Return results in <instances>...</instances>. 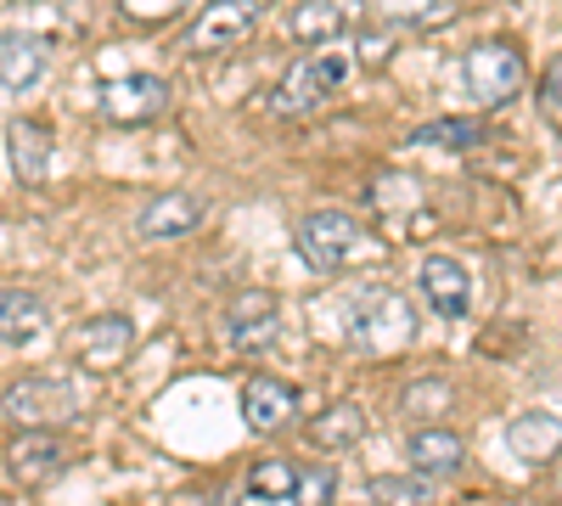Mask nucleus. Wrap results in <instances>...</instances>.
Here are the masks:
<instances>
[{
  "instance_id": "f257e3e1",
  "label": "nucleus",
  "mask_w": 562,
  "mask_h": 506,
  "mask_svg": "<svg viewBox=\"0 0 562 506\" xmlns=\"http://www.w3.org/2000/svg\"><path fill=\"white\" fill-rule=\"evenodd\" d=\"M344 338L360 355H405L416 344V310L394 288H355L344 299Z\"/></svg>"
},
{
  "instance_id": "f03ea898",
  "label": "nucleus",
  "mask_w": 562,
  "mask_h": 506,
  "mask_svg": "<svg viewBox=\"0 0 562 506\" xmlns=\"http://www.w3.org/2000/svg\"><path fill=\"white\" fill-rule=\"evenodd\" d=\"M349 68H355V57H344V52H321L310 63H293L288 74H281V85L270 90V113L276 119H310V113H321L344 90Z\"/></svg>"
},
{
  "instance_id": "7ed1b4c3",
  "label": "nucleus",
  "mask_w": 562,
  "mask_h": 506,
  "mask_svg": "<svg viewBox=\"0 0 562 506\" xmlns=\"http://www.w3.org/2000/svg\"><path fill=\"white\" fill-rule=\"evenodd\" d=\"M0 411L18 428H68L79 417V389L74 378H57V372H29L0 394Z\"/></svg>"
},
{
  "instance_id": "20e7f679",
  "label": "nucleus",
  "mask_w": 562,
  "mask_h": 506,
  "mask_svg": "<svg viewBox=\"0 0 562 506\" xmlns=\"http://www.w3.org/2000/svg\"><path fill=\"white\" fill-rule=\"evenodd\" d=\"M461 85L467 97L484 102V108H501L524 90V52L512 40H479L461 52Z\"/></svg>"
},
{
  "instance_id": "39448f33",
  "label": "nucleus",
  "mask_w": 562,
  "mask_h": 506,
  "mask_svg": "<svg viewBox=\"0 0 562 506\" xmlns=\"http://www.w3.org/2000/svg\"><path fill=\"white\" fill-rule=\"evenodd\" d=\"M299 259L310 265V270H321V276H333V270H344L349 259H355V248H360V225H355V214H338V209H315V214H304L299 220Z\"/></svg>"
},
{
  "instance_id": "423d86ee",
  "label": "nucleus",
  "mask_w": 562,
  "mask_h": 506,
  "mask_svg": "<svg viewBox=\"0 0 562 506\" xmlns=\"http://www.w3.org/2000/svg\"><path fill=\"white\" fill-rule=\"evenodd\" d=\"M97 113L119 130H140V124H158L169 113V79L158 74H124L113 85H102Z\"/></svg>"
},
{
  "instance_id": "0eeeda50",
  "label": "nucleus",
  "mask_w": 562,
  "mask_h": 506,
  "mask_svg": "<svg viewBox=\"0 0 562 506\" xmlns=\"http://www.w3.org/2000/svg\"><path fill=\"white\" fill-rule=\"evenodd\" d=\"M259 23V0H209L203 18L186 29V52L198 57H214V52H231V45H243Z\"/></svg>"
},
{
  "instance_id": "6e6552de",
  "label": "nucleus",
  "mask_w": 562,
  "mask_h": 506,
  "mask_svg": "<svg viewBox=\"0 0 562 506\" xmlns=\"http://www.w3.org/2000/svg\"><path fill=\"white\" fill-rule=\"evenodd\" d=\"M225 338H231V349H243V355L276 349V338H281V304L265 288L237 293L225 304Z\"/></svg>"
},
{
  "instance_id": "1a4fd4ad",
  "label": "nucleus",
  "mask_w": 562,
  "mask_h": 506,
  "mask_svg": "<svg viewBox=\"0 0 562 506\" xmlns=\"http://www.w3.org/2000/svg\"><path fill=\"white\" fill-rule=\"evenodd\" d=\"M45 74H52V40L34 29H0V90H34Z\"/></svg>"
},
{
  "instance_id": "9d476101",
  "label": "nucleus",
  "mask_w": 562,
  "mask_h": 506,
  "mask_svg": "<svg viewBox=\"0 0 562 506\" xmlns=\"http://www.w3.org/2000/svg\"><path fill=\"white\" fill-rule=\"evenodd\" d=\"M203 220H209V198H198V192H164V198H153L147 209L135 214V232L147 243H180V237H192Z\"/></svg>"
},
{
  "instance_id": "9b49d317",
  "label": "nucleus",
  "mask_w": 562,
  "mask_h": 506,
  "mask_svg": "<svg viewBox=\"0 0 562 506\" xmlns=\"http://www.w3.org/2000/svg\"><path fill=\"white\" fill-rule=\"evenodd\" d=\"M7 462L18 484H52L68 468V445L57 428H18V439L7 445Z\"/></svg>"
},
{
  "instance_id": "f8f14e48",
  "label": "nucleus",
  "mask_w": 562,
  "mask_h": 506,
  "mask_svg": "<svg viewBox=\"0 0 562 506\" xmlns=\"http://www.w3.org/2000/svg\"><path fill=\"white\" fill-rule=\"evenodd\" d=\"M416 288H422V299H428V310L445 315V321H461L467 310H473V276H467L456 259H445V254L422 259Z\"/></svg>"
},
{
  "instance_id": "ddd939ff",
  "label": "nucleus",
  "mask_w": 562,
  "mask_h": 506,
  "mask_svg": "<svg viewBox=\"0 0 562 506\" xmlns=\"http://www.w3.org/2000/svg\"><path fill=\"white\" fill-rule=\"evenodd\" d=\"M135 349V321L130 315H97L85 321L79 333V366L85 372H113V366H124Z\"/></svg>"
},
{
  "instance_id": "4468645a",
  "label": "nucleus",
  "mask_w": 562,
  "mask_h": 506,
  "mask_svg": "<svg viewBox=\"0 0 562 506\" xmlns=\"http://www.w3.org/2000/svg\"><path fill=\"white\" fill-rule=\"evenodd\" d=\"M299 417V389L276 383V378H248L243 383V423L254 434H281Z\"/></svg>"
},
{
  "instance_id": "2eb2a0df",
  "label": "nucleus",
  "mask_w": 562,
  "mask_h": 506,
  "mask_svg": "<svg viewBox=\"0 0 562 506\" xmlns=\"http://www.w3.org/2000/svg\"><path fill=\"white\" fill-rule=\"evenodd\" d=\"M7 153H12V175L23 187H40L52 175V130L40 119H12L7 124Z\"/></svg>"
},
{
  "instance_id": "dca6fc26",
  "label": "nucleus",
  "mask_w": 562,
  "mask_h": 506,
  "mask_svg": "<svg viewBox=\"0 0 562 506\" xmlns=\"http://www.w3.org/2000/svg\"><path fill=\"white\" fill-rule=\"evenodd\" d=\"M405 462H411L416 473L439 479V473H456V468L467 462V445H461V434H450V428H416V434L405 439Z\"/></svg>"
},
{
  "instance_id": "f3484780",
  "label": "nucleus",
  "mask_w": 562,
  "mask_h": 506,
  "mask_svg": "<svg viewBox=\"0 0 562 506\" xmlns=\"http://www.w3.org/2000/svg\"><path fill=\"white\" fill-rule=\"evenodd\" d=\"M45 299L29 293V288H0V344H34L45 338Z\"/></svg>"
},
{
  "instance_id": "a211bd4d",
  "label": "nucleus",
  "mask_w": 562,
  "mask_h": 506,
  "mask_svg": "<svg viewBox=\"0 0 562 506\" xmlns=\"http://www.w3.org/2000/svg\"><path fill=\"white\" fill-rule=\"evenodd\" d=\"M506 445L518 462H551L562 450V417H551V411H524V417L506 428Z\"/></svg>"
},
{
  "instance_id": "6ab92c4d",
  "label": "nucleus",
  "mask_w": 562,
  "mask_h": 506,
  "mask_svg": "<svg viewBox=\"0 0 562 506\" xmlns=\"http://www.w3.org/2000/svg\"><path fill=\"white\" fill-rule=\"evenodd\" d=\"M360 439H366V411L349 405V400L326 405L321 417L310 423V445H315V450H355Z\"/></svg>"
},
{
  "instance_id": "aec40b11",
  "label": "nucleus",
  "mask_w": 562,
  "mask_h": 506,
  "mask_svg": "<svg viewBox=\"0 0 562 506\" xmlns=\"http://www.w3.org/2000/svg\"><path fill=\"white\" fill-rule=\"evenodd\" d=\"M479 142H484L479 119H428L422 130H411V147L422 153H473Z\"/></svg>"
},
{
  "instance_id": "412c9836",
  "label": "nucleus",
  "mask_w": 562,
  "mask_h": 506,
  "mask_svg": "<svg viewBox=\"0 0 562 506\" xmlns=\"http://www.w3.org/2000/svg\"><path fill=\"white\" fill-rule=\"evenodd\" d=\"M299 468L304 462H281V456H270V462H254L248 468V501H270V506H293V490H299Z\"/></svg>"
},
{
  "instance_id": "4be33fe9",
  "label": "nucleus",
  "mask_w": 562,
  "mask_h": 506,
  "mask_svg": "<svg viewBox=\"0 0 562 506\" xmlns=\"http://www.w3.org/2000/svg\"><path fill=\"white\" fill-rule=\"evenodd\" d=\"M344 29H349V18H344V7H333V0H304V7L288 18V34L299 45H326V40H338Z\"/></svg>"
},
{
  "instance_id": "5701e85b",
  "label": "nucleus",
  "mask_w": 562,
  "mask_h": 506,
  "mask_svg": "<svg viewBox=\"0 0 562 506\" xmlns=\"http://www.w3.org/2000/svg\"><path fill=\"white\" fill-rule=\"evenodd\" d=\"M371 501L378 506H428L434 501V479L428 473H383V479H371Z\"/></svg>"
},
{
  "instance_id": "b1692460",
  "label": "nucleus",
  "mask_w": 562,
  "mask_h": 506,
  "mask_svg": "<svg viewBox=\"0 0 562 506\" xmlns=\"http://www.w3.org/2000/svg\"><path fill=\"white\" fill-rule=\"evenodd\" d=\"M333 495H338V468H299L293 506H333Z\"/></svg>"
},
{
  "instance_id": "393cba45",
  "label": "nucleus",
  "mask_w": 562,
  "mask_h": 506,
  "mask_svg": "<svg viewBox=\"0 0 562 506\" xmlns=\"http://www.w3.org/2000/svg\"><path fill=\"white\" fill-rule=\"evenodd\" d=\"M119 12H124L130 23H140V29H153V23L180 18V12H186V0H119Z\"/></svg>"
},
{
  "instance_id": "a878e982",
  "label": "nucleus",
  "mask_w": 562,
  "mask_h": 506,
  "mask_svg": "<svg viewBox=\"0 0 562 506\" xmlns=\"http://www.w3.org/2000/svg\"><path fill=\"white\" fill-rule=\"evenodd\" d=\"M439 405H450V383H416V389H405V411H439Z\"/></svg>"
},
{
  "instance_id": "bb28decb",
  "label": "nucleus",
  "mask_w": 562,
  "mask_h": 506,
  "mask_svg": "<svg viewBox=\"0 0 562 506\" xmlns=\"http://www.w3.org/2000/svg\"><path fill=\"white\" fill-rule=\"evenodd\" d=\"M378 7H383L389 23H416L422 12H428V0H378Z\"/></svg>"
},
{
  "instance_id": "cd10ccee",
  "label": "nucleus",
  "mask_w": 562,
  "mask_h": 506,
  "mask_svg": "<svg viewBox=\"0 0 562 506\" xmlns=\"http://www.w3.org/2000/svg\"><path fill=\"white\" fill-rule=\"evenodd\" d=\"M378 52H383V57L394 52V29H383V34H378V29H366V34H360V63H371Z\"/></svg>"
},
{
  "instance_id": "c85d7f7f",
  "label": "nucleus",
  "mask_w": 562,
  "mask_h": 506,
  "mask_svg": "<svg viewBox=\"0 0 562 506\" xmlns=\"http://www.w3.org/2000/svg\"><path fill=\"white\" fill-rule=\"evenodd\" d=\"M540 97H546V108H557L562 113V57L546 68V85H540Z\"/></svg>"
},
{
  "instance_id": "c756f323",
  "label": "nucleus",
  "mask_w": 562,
  "mask_h": 506,
  "mask_svg": "<svg viewBox=\"0 0 562 506\" xmlns=\"http://www.w3.org/2000/svg\"><path fill=\"white\" fill-rule=\"evenodd\" d=\"M557 490H562V468H557Z\"/></svg>"
}]
</instances>
